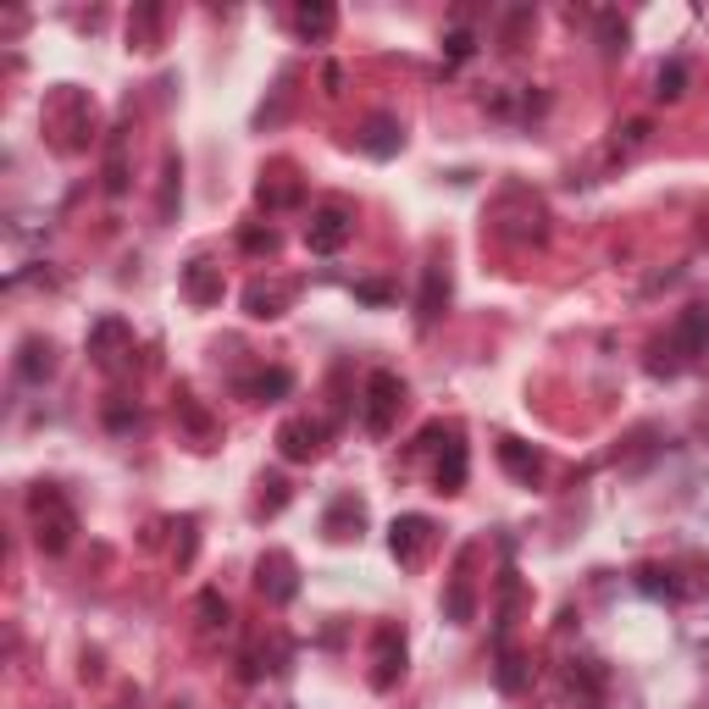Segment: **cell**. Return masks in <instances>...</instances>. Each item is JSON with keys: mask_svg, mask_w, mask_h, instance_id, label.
Instances as JSON below:
<instances>
[{"mask_svg": "<svg viewBox=\"0 0 709 709\" xmlns=\"http://www.w3.org/2000/svg\"><path fill=\"white\" fill-rule=\"evenodd\" d=\"M349 211L343 205H321L316 216H310V227H305V239H310V250L316 255H332V250H343V239H349Z\"/></svg>", "mask_w": 709, "mask_h": 709, "instance_id": "obj_6", "label": "cell"}, {"mask_svg": "<svg viewBox=\"0 0 709 709\" xmlns=\"http://www.w3.org/2000/svg\"><path fill=\"white\" fill-rule=\"evenodd\" d=\"M200 615H205V626H227V599H216V593H200Z\"/></svg>", "mask_w": 709, "mask_h": 709, "instance_id": "obj_23", "label": "cell"}, {"mask_svg": "<svg viewBox=\"0 0 709 709\" xmlns=\"http://www.w3.org/2000/svg\"><path fill=\"white\" fill-rule=\"evenodd\" d=\"M461 488H466V444L461 433H449V449L438 461V494H461Z\"/></svg>", "mask_w": 709, "mask_h": 709, "instance_id": "obj_13", "label": "cell"}, {"mask_svg": "<svg viewBox=\"0 0 709 709\" xmlns=\"http://www.w3.org/2000/svg\"><path fill=\"white\" fill-rule=\"evenodd\" d=\"M709 343V310L703 305H692L681 321H676V332H670V349H681V361H692V354Z\"/></svg>", "mask_w": 709, "mask_h": 709, "instance_id": "obj_10", "label": "cell"}, {"mask_svg": "<svg viewBox=\"0 0 709 709\" xmlns=\"http://www.w3.org/2000/svg\"><path fill=\"white\" fill-rule=\"evenodd\" d=\"M681 89H687V67H681V62L659 67V100H676Z\"/></svg>", "mask_w": 709, "mask_h": 709, "instance_id": "obj_22", "label": "cell"}, {"mask_svg": "<svg viewBox=\"0 0 709 709\" xmlns=\"http://www.w3.org/2000/svg\"><path fill=\"white\" fill-rule=\"evenodd\" d=\"M294 389V378L277 367V372H266V378H255V383H244V394H255V400H272V394H288Z\"/></svg>", "mask_w": 709, "mask_h": 709, "instance_id": "obj_20", "label": "cell"}, {"mask_svg": "<svg viewBox=\"0 0 709 709\" xmlns=\"http://www.w3.org/2000/svg\"><path fill=\"white\" fill-rule=\"evenodd\" d=\"M172 709H189V703H172Z\"/></svg>", "mask_w": 709, "mask_h": 709, "instance_id": "obj_26", "label": "cell"}, {"mask_svg": "<svg viewBox=\"0 0 709 709\" xmlns=\"http://www.w3.org/2000/svg\"><path fill=\"white\" fill-rule=\"evenodd\" d=\"M18 372H23L29 383H45V378L56 372V349H51L45 338H29V343H23V361H18Z\"/></svg>", "mask_w": 709, "mask_h": 709, "instance_id": "obj_14", "label": "cell"}, {"mask_svg": "<svg viewBox=\"0 0 709 709\" xmlns=\"http://www.w3.org/2000/svg\"><path fill=\"white\" fill-rule=\"evenodd\" d=\"M361 521H367V505L361 499H338L327 510V538H354V532H361Z\"/></svg>", "mask_w": 709, "mask_h": 709, "instance_id": "obj_15", "label": "cell"}, {"mask_svg": "<svg viewBox=\"0 0 709 709\" xmlns=\"http://www.w3.org/2000/svg\"><path fill=\"white\" fill-rule=\"evenodd\" d=\"M599 29H604V51H610V56L626 51V23H621L615 12H599Z\"/></svg>", "mask_w": 709, "mask_h": 709, "instance_id": "obj_21", "label": "cell"}, {"mask_svg": "<svg viewBox=\"0 0 709 709\" xmlns=\"http://www.w3.org/2000/svg\"><path fill=\"white\" fill-rule=\"evenodd\" d=\"M332 23H338V12H332V7H299V12H294V29H299L305 40H327V34H332Z\"/></svg>", "mask_w": 709, "mask_h": 709, "instance_id": "obj_16", "label": "cell"}, {"mask_svg": "<svg viewBox=\"0 0 709 709\" xmlns=\"http://www.w3.org/2000/svg\"><path fill=\"white\" fill-rule=\"evenodd\" d=\"M321 444H327V422L294 416V422H283V427H277V449H283V461H316V455H321Z\"/></svg>", "mask_w": 709, "mask_h": 709, "instance_id": "obj_3", "label": "cell"}, {"mask_svg": "<svg viewBox=\"0 0 709 709\" xmlns=\"http://www.w3.org/2000/svg\"><path fill=\"white\" fill-rule=\"evenodd\" d=\"M283 299H288V288H266V283H255L250 294H244V305H250V316H283Z\"/></svg>", "mask_w": 709, "mask_h": 709, "instance_id": "obj_17", "label": "cell"}, {"mask_svg": "<svg viewBox=\"0 0 709 709\" xmlns=\"http://www.w3.org/2000/svg\"><path fill=\"white\" fill-rule=\"evenodd\" d=\"M499 461L510 466V477H521L527 488L543 477V455L532 449V444H521V438H499Z\"/></svg>", "mask_w": 709, "mask_h": 709, "instance_id": "obj_12", "label": "cell"}, {"mask_svg": "<svg viewBox=\"0 0 709 709\" xmlns=\"http://www.w3.org/2000/svg\"><path fill=\"white\" fill-rule=\"evenodd\" d=\"M400 676H405V632L400 626H378V670H372V687L389 692Z\"/></svg>", "mask_w": 709, "mask_h": 709, "instance_id": "obj_7", "label": "cell"}, {"mask_svg": "<svg viewBox=\"0 0 709 709\" xmlns=\"http://www.w3.org/2000/svg\"><path fill=\"white\" fill-rule=\"evenodd\" d=\"M444 305H449V266H427V283H422V299H416V316H422V327H433L438 316H444Z\"/></svg>", "mask_w": 709, "mask_h": 709, "instance_id": "obj_9", "label": "cell"}, {"mask_svg": "<svg viewBox=\"0 0 709 709\" xmlns=\"http://www.w3.org/2000/svg\"><path fill=\"white\" fill-rule=\"evenodd\" d=\"M244 250H255V255L266 250V255H272V250H277V233H272V227H244Z\"/></svg>", "mask_w": 709, "mask_h": 709, "instance_id": "obj_24", "label": "cell"}, {"mask_svg": "<svg viewBox=\"0 0 709 709\" xmlns=\"http://www.w3.org/2000/svg\"><path fill=\"white\" fill-rule=\"evenodd\" d=\"M400 405H405V383H400L394 372H372V378H367V411H361V416H367V433L383 438V433L394 427Z\"/></svg>", "mask_w": 709, "mask_h": 709, "instance_id": "obj_2", "label": "cell"}, {"mask_svg": "<svg viewBox=\"0 0 709 709\" xmlns=\"http://www.w3.org/2000/svg\"><path fill=\"white\" fill-rule=\"evenodd\" d=\"M34 538H40V549L45 554H62L67 543H73V527H78V516H73V505L56 494V488H40L34 494Z\"/></svg>", "mask_w": 709, "mask_h": 709, "instance_id": "obj_1", "label": "cell"}, {"mask_svg": "<svg viewBox=\"0 0 709 709\" xmlns=\"http://www.w3.org/2000/svg\"><path fill=\"white\" fill-rule=\"evenodd\" d=\"M156 23H161V12H156V7H145V12H139V23H128V40H134L139 51H156Z\"/></svg>", "mask_w": 709, "mask_h": 709, "instance_id": "obj_19", "label": "cell"}, {"mask_svg": "<svg viewBox=\"0 0 709 709\" xmlns=\"http://www.w3.org/2000/svg\"><path fill=\"white\" fill-rule=\"evenodd\" d=\"M637 582H643L648 593H665V599H676V593H681V588H676V571H670V565H643V571H637Z\"/></svg>", "mask_w": 709, "mask_h": 709, "instance_id": "obj_18", "label": "cell"}, {"mask_svg": "<svg viewBox=\"0 0 709 709\" xmlns=\"http://www.w3.org/2000/svg\"><path fill=\"white\" fill-rule=\"evenodd\" d=\"M427 543H433V521H427V516H400V521L389 527V549H394L400 565H422Z\"/></svg>", "mask_w": 709, "mask_h": 709, "instance_id": "obj_4", "label": "cell"}, {"mask_svg": "<svg viewBox=\"0 0 709 709\" xmlns=\"http://www.w3.org/2000/svg\"><path fill=\"white\" fill-rule=\"evenodd\" d=\"M183 299H189V305H216V299H222V266L189 261V266H183Z\"/></svg>", "mask_w": 709, "mask_h": 709, "instance_id": "obj_8", "label": "cell"}, {"mask_svg": "<svg viewBox=\"0 0 709 709\" xmlns=\"http://www.w3.org/2000/svg\"><path fill=\"white\" fill-rule=\"evenodd\" d=\"M449 56L466 62V56H472V34H449Z\"/></svg>", "mask_w": 709, "mask_h": 709, "instance_id": "obj_25", "label": "cell"}, {"mask_svg": "<svg viewBox=\"0 0 709 709\" xmlns=\"http://www.w3.org/2000/svg\"><path fill=\"white\" fill-rule=\"evenodd\" d=\"M123 709H128V703H123Z\"/></svg>", "mask_w": 709, "mask_h": 709, "instance_id": "obj_27", "label": "cell"}, {"mask_svg": "<svg viewBox=\"0 0 709 709\" xmlns=\"http://www.w3.org/2000/svg\"><path fill=\"white\" fill-rule=\"evenodd\" d=\"M255 588L272 599V604H288L294 593H299V576H294V560L283 554V549H272V554H261V565H255Z\"/></svg>", "mask_w": 709, "mask_h": 709, "instance_id": "obj_5", "label": "cell"}, {"mask_svg": "<svg viewBox=\"0 0 709 709\" xmlns=\"http://www.w3.org/2000/svg\"><path fill=\"white\" fill-rule=\"evenodd\" d=\"M400 145H405V134H400V123H394L389 112H378V117L367 123V134H361V150H367V156H378V161H389Z\"/></svg>", "mask_w": 709, "mask_h": 709, "instance_id": "obj_11", "label": "cell"}]
</instances>
